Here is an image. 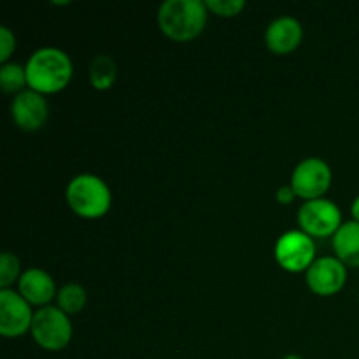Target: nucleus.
Here are the masks:
<instances>
[{
    "label": "nucleus",
    "mask_w": 359,
    "mask_h": 359,
    "mask_svg": "<svg viewBox=\"0 0 359 359\" xmlns=\"http://www.w3.org/2000/svg\"><path fill=\"white\" fill-rule=\"evenodd\" d=\"M205 6L216 16L233 18L244 11L245 0H205Z\"/></svg>",
    "instance_id": "nucleus-18"
},
{
    "label": "nucleus",
    "mask_w": 359,
    "mask_h": 359,
    "mask_svg": "<svg viewBox=\"0 0 359 359\" xmlns=\"http://www.w3.org/2000/svg\"><path fill=\"white\" fill-rule=\"evenodd\" d=\"M30 304L14 290H0V333L7 339L25 335L34 321Z\"/></svg>",
    "instance_id": "nucleus-8"
},
{
    "label": "nucleus",
    "mask_w": 359,
    "mask_h": 359,
    "mask_svg": "<svg viewBox=\"0 0 359 359\" xmlns=\"http://www.w3.org/2000/svg\"><path fill=\"white\" fill-rule=\"evenodd\" d=\"M14 48H16V37H14V34L7 27H0V63L2 65L9 62Z\"/></svg>",
    "instance_id": "nucleus-19"
},
{
    "label": "nucleus",
    "mask_w": 359,
    "mask_h": 359,
    "mask_svg": "<svg viewBox=\"0 0 359 359\" xmlns=\"http://www.w3.org/2000/svg\"><path fill=\"white\" fill-rule=\"evenodd\" d=\"M294 196H297V193H294L293 186H291V184L280 186V188L277 189V193H276L277 202L283 203V205H290V203L294 200Z\"/></svg>",
    "instance_id": "nucleus-20"
},
{
    "label": "nucleus",
    "mask_w": 359,
    "mask_h": 359,
    "mask_svg": "<svg viewBox=\"0 0 359 359\" xmlns=\"http://www.w3.org/2000/svg\"><path fill=\"white\" fill-rule=\"evenodd\" d=\"M58 309L67 316H74L81 312L86 305V290L77 283H69L58 291Z\"/></svg>",
    "instance_id": "nucleus-15"
},
{
    "label": "nucleus",
    "mask_w": 359,
    "mask_h": 359,
    "mask_svg": "<svg viewBox=\"0 0 359 359\" xmlns=\"http://www.w3.org/2000/svg\"><path fill=\"white\" fill-rule=\"evenodd\" d=\"M30 333L39 347L55 353V351L65 349L70 344L72 323L69 316L58 307L46 305L34 314Z\"/></svg>",
    "instance_id": "nucleus-4"
},
{
    "label": "nucleus",
    "mask_w": 359,
    "mask_h": 359,
    "mask_svg": "<svg viewBox=\"0 0 359 359\" xmlns=\"http://www.w3.org/2000/svg\"><path fill=\"white\" fill-rule=\"evenodd\" d=\"M18 293L30 305L46 307L56 294L55 280L42 269H28L18 280Z\"/></svg>",
    "instance_id": "nucleus-12"
},
{
    "label": "nucleus",
    "mask_w": 359,
    "mask_h": 359,
    "mask_svg": "<svg viewBox=\"0 0 359 359\" xmlns=\"http://www.w3.org/2000/svg\"><path fill=\"white\" fill-rule=\"evenodd\" d=\"M333 249L337 258L346 266H359V223L347 221L342 223L335 235H333Z\"/></svg>",
    "instance_id": "nucleus-13"
},
{
    "label": "nucleus",
    "mask_w": 359,
    "mask_h": 359,
    "mask_svg": "<svg viewBox=\"0 0 359 359\" xmlns=\"http://www.w3.org/2000/svg\"><path fill=\"white\" fill-rule=\"evenodd\" d=\"M332 184V168L321 158H305L291 174V186L297 196L307 200L323 198Z\"/></svg>",
    "instance_id": "nucleus-7"
},
{
    "label": "nucleus",
    "mask_w": 359,
    "mask_h": 359,
    "mask_svg": "<svg viewBox=\"0 0 359 359\" xmlns=\"http://www.w3.org/2000/svg\"><path fill=\"white\" fill-rule=\"evenodd\" d=\"M351 212H353L354 221H358V223H359V195L356 196V198H354L353 205H351Z\"/></svg>",
    "instance_id": "nucleus-21"
},
{
    "label": "nucleus",
    "mask_w": 359,
    "mask_h": 359,
    "mask_svg": "<svg viewBox=\"0 0 359 359\" xmlns=\"http://www.w3.org/2000/svg\"><path fill=\"white\" fill-rule=\"evenodd\" d=\"M207 16L209 9L202 0H165L158 11V25L172 41L188 42L202 34Z\"/></svg>",
    "instance_id": "nucleus-2"
},
{
    "label": "nucleus",
    "mask_w": 359,
    "mask_h": 359,
    "mask_svg": "<svg viewBox=\"0 0 359 359\" xmlns=\"http://www.w3.org/2000/svg\"><path fill=\"white\" fill-rule=\"evenodd\" d=\"M28 88L41 95L58 93L70 83L74 74L72 60L58 48H41L28 58Z\"/></svg>",
    "instance_id": "nucleus-1"
},
{
    "label": "nucleus",
    "mask_w": 359,
    "mask_h": 359,
    "mask_svg": "<svg viewBox=\"0 0 359 359\" xmlns=\"http://www.w3.org/2000/svg\"><path fill=\"white\" fill-rule=\"evenodd\" d=\"M305 280L319 297H333L346 286L347 266L337 256H323L309 266Z\"/></svg>",
    "instance_id": "nucleus-9"
},
{
    "label": "nucleus",
    "mask_w": 359,
    "mask_h": 359,
    "mask_svg": "<svg viewBox=\"0 0 359 359\" xmlns=\"http://www.w3.org/2000/svg\"><path fill=\"white\" fill-rule=\"evenodd\" d=\"M67 203L81 217L97 219L111 209L112 195L107 182L93 174H79L69 182L65 191Z\"/></svg>",
    "instance_id": "nucleus-3"
},
{
    "label": "nucleus",
    "mask_w": 359,
    "mask_h": 359,
    "mask_svg": "<svg viewBox=\"0 0 359 359\" xmlns=\"http://www.w3.org/2000/svg\"><path fill=\"white\" fill-rule=\"evenodd\" d=\"M116 74H118V69H116V63L111 56L107 55H98L95 56V60L91 62L90 67V81L91 86L95 90H109V88L114 84Z\"/></svg>",
    "instance_id": "nucleus-14"
},
{
    "label": "nucleus",
    "mask_w": 359,
    "mask_h": 359,
    "mask_svg": "<svg viewBox=\"0 0 359 359\" xmlns=\"http://www.w3.org/2000/svg\"><path fill=\"white\" fill-rule=\"evenodd\" d=\"M283 359H304L300 356V354H286Z\"/></svg>",
    "instance_id": "nucleus-22"
},
{
    "label": "nucleus",
    "mask_w": 359,
    "mask_h": 359,
    "mask_svg": "<svg viewBox=\"0 0 359 359\" xmlns=\"http://www.w3.org/2000/svg\"><path fill=\"white\" fill-rule=\"evenodd\" d=\"M20 259L13 252H2L0 256V290H11L16 280H20Z\"/></svg>",
    "instance_id": "nucleus-17"
},
{
    "label": "nucleus",
    "mask_w": 359,
    "mask_h": 359,
    "mask_svg": "<svg viewBox=\"0 0 359 359\" xmlns=\"http://www.w3.org/2000/svg\"><path fill=\"white\" fill-rule=\"evenodd\" d=\"M27 84V70L20 63L7 62L0 67V86L6 93H21Z\"/></svg>",
    "instance_id": "nucleus-16"
},
{
    "label": "nucleus",
    "mask_w": 359,
    "mask_h": 359,
    "mask_svg": "<svg viewBox=\"0 0 359 359\" xmlns=\"http://www.w3.org/2000/svg\"><path fill=\"white\" fill-rule=\"evenodd\" d=\"M48 114L49 107L44 95L37 93L30 88L18 93L11 102V116H13L14 123L27 132H35L41 128L48 119Z\"/></svg>",
    "instance_id": "nucleus-10"
},
{
    "label": "nucleus",
    "mask_w": 359,
    "mask_h": 359,
    "mask_svg": "<svg viewBox=\"0 0 359 359\" xmlns=\"http://www.w3.org/2000/svg\"><path fill=\"white\" fill-rule=\"evenodd\" d=\"M273 255L286 272H307L316 262V244L304 230H290L277 238Z\"/></svg>",
    "instance_id": "nucleus-5"
},
{
    "label": "nucleus",
    "mask_w": 359,
    "mask_h": 359,
    "mask_svg": "<svg viewBox=\"0 0 359 359\" xmlns=\"http://www.w3.org/2000/svg\"><path fill=\"white\" fill-rule=\"evenodd\" d=\"M304 39L302 23L293 16L276 18L265 32V44L277 55H287L300 46Z\"/></svg>",
    "instance_id": "nucleus-11"
},
{
    "label": "nucleus",
    "mask_w": 359,
    "mask_h": 359,
    "mask_svg": "<svg viewBox=\"0 0 359 359\" xmlns=\"http://www.w3.org/2000/svg\"><path fill=\"white\" fill-rule=\"evenodd\" d=\"M298 223L311 237H330L342 226V212L332 200H307L298 210Z\"/></svg>",
    "instance_id": "nucleus-6"
}]
</instances>
